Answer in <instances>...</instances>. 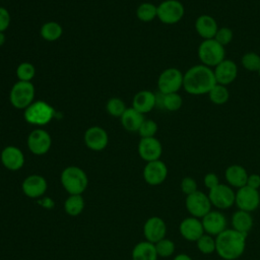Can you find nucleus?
<instances>
[{"mask_svg":"<svg viewBox=\"0 0 260 260\" xmlns=\"http://www.w3.org/2000/svg\"><path fill=\"white\" fill-rule=\"evenodd\" d=\"M154 246H155L157 256L162 257V258L171 257L172 255H174L175 250H176L175 243L168 238H164L160 241L156 242L154 244Z\"/></svg>","mask_w":260,"mask_h":260,"instance_id":"35","label":"nucleus"},{"mask_svg":"<svg viewBox=\"0 0 260 260\" xmlns=\"http://www.w3.org/2000/svg\"><path fill=\"white\" fill-rule=\"evenodd\" d=\"M131 258L132 260H157L158 256L154 244L144 240L133 247Z\"/></svg>","mask_w":260,"mask_h":260,"instance_id":"26","label":"nucleus"},{"mask_svg":"<svg viewBox=\"0 0 260 260\" xmlns=\"http://www.w3.org/2000/svg\"><path fill=\"white\" fill-rule=\"evenodd\" d=\"M0 160L5 169L16 172L23 167L25 157L20 148L14 145H8L1 150Z\"/></svg>","mask_w":260,"mask_h":260,"instance_id":"19","label":"nucleus"},{"mask_svg":"<svg viewBox=\"0 0 260 260\" xmlns=\"http://www.w3.org/2000/svg\"><path fill=\"white\" fill-rule=\"evenodd\" d=\"M84 144L93 151L104 150L109 143V135L107 131L100 126H91L86 129L83 136Z\"/></svg>","mask_w":260,"mask_h":260,"instance_id":"18","label":"nucleus"},{"mask_svg":"<svg viewBox=\"0 0 260 260\" xmlns=\"http://www.w3.org/2000/svg\"><path fill=\"white\" fill-rule=\"evenodd\" d=\"M247 170L241 165H231L224 171V179L229 186L234 189H239L247 184Z\"/></svg>","mask_w":260,"mask_h":260,"instance_id":"23","label":"nucleus"},{"mask_svg":"<svg viewBox=\"0 0 260 260\" xmlns=\"http://www.w3.org/2000/svg\"><path fill=\"white\" fill-rule=\"evenodd\" d=\"M132 107L143 115L151 112L156 107L155 93L147 89L136 92L132 100Z\"/></svg>","mask_w":260,"mask_h":260,"instance_id":"24","label":"nucleus"},{"mask_svg":"<svg viewBox=\"0 0 260 260\" xmlns=\"http://www.w3.org/2000/svg\"><path fill=\"white\" fill-rule=\"evenodd\" d=\"M211 205L218 210H225L235 205L236 191L228 184L219 183L208 192Z\"/></svg>","mask_w":260,"mask_h":260,"instance_id":"9","label":"nucleus"},{"mask_svg":"<svg viewBox=\"0 0 260 260\" xmlns=\"http://www.w3.org/2000/svg\"><path fill=\"white\" fill-rule=\"evenodd\" d=\"M203 183H204V186L210 190L212 188H214L215 186H217L220 182H219V179H218V176L215 174V173H207L204 178H203Z\"/></svg>","mask_w":260,"mask_h":260,"instance_id":"42","label":"nucleus"},{"mask_svg":"<svg viewBox=\"0 0 260 260\" xmlns=\"http://www.w3.org/2000/svg\"><path fill=\"white\" fill-rule=\"evenodd\" d=\"M238 209L253 212L260 205V193L259 190L253 189L247 185L237 189L236 191V201Z\"/></svg>","mask_w":260,"mask_h":260,"instance_id":"12","label":"nucleus"},{"mask_svg":"<svg viewBox=\"0 0 260 260\" xmlns=\"http://www.w3.org/2000/svg\"><path fill=\"white\" fill-rule=\"evenodd\" d=\"M126 105L120 98H112L107 102L106 110L113 117H120L126 110Z\"/></svg>","mask_w":260,"mask_h":260,"instance_id":"37","label":"nucleus"},{"mask_svg":"<svg viewBox=\"0 0 260 260\" xmlns=\"http://www.w3.org/2000/svg\"><path fill=\"white\" fill-rule=\"evenodd\" d=\"M231 223H232V229L244 235H248V233L253 229L254 219L251 212L238 209L233 213L231 218Z\"/></svg>","mask_w":260,"mask_h":260,"instance_id":"25","label":"nucleus"},{"mask_svg":"<svg viewBox=\"0 0 260 260\" xmlns=\"http://www.w3.org/2000/svg\"><path fill=\"white\" fill-rule=\"evenodd\" d=\"M205 234L216 237L228 229V220L225 215L217 210L211 209L206 215L201 218Z\"/></svg>","mask_w":260,"mask_h":260,"instance_id":"17","label":"nucleus"},{"mask_svg":"<svg viewBox=\"0 0 260 260\" xmlns=\"http://www.w3.org/2000/svg\"><path fill=\"white\" fill-rule=\"evenodd\" d=\"M35 91L31 81L18 80L10 89L9 102L15 109L24 110L35 101Z\"/></svg>","mask_w":260,"mask_h":260,"instance_id":"6","label":"nucleus"},{"mask_svg":"<svg viewBox=\"0 0 260 260\" xmlns=\"http://www.w3.org/2000/svg\"><path fill=\"white\" fill-rule=\"evenodd\" d=\"M238 65L232 59H224L217 66L213 68L216 83L221 85H229L233 83L238 76Z\"/></svg>","mask_w":260,"mask_h":260,"instance_id":"21","label":"nucleus"},{"mask_svg":"<svg viewBox=\"0 0 260 260\" xmlns=\"http://www.w3.org/2000/svg\"><path fill=\"white\" fill-rule=\"evenodd\" d=\"M41 37L47 42H55L62 37L63 27L57 21H47L41 26Z\"/></svg>","mask_w":260,"mask_h":260,"instance_id":"30","label":"nucleus"},{"mask_svg":"<svg viewBox=\"0 0 260 260\" xmlns=\"http://www.w3.org/2000/svg\"><path fill=\"white\" fill-rule=\"evenodd\" d=\"M197 56L200 64L213 69L225 59V47L214 39L202 40L197 49Z\"/></svg>","mask_w":260,"mask_h":260,"instance_id":"4","label":"nucleus"},{"mask_svg":"<svg viewBox=\"0 0 260 260\" xmlns=\"http://www.w3.org/2000/svg\"><path fill=\"white\" fill-rule=\"evenodd\" d=\"M180 187H181V191L186 195H190L192 193H194L195 191L198 190V185L197 182L194 178L192 177H184L180 183Z\"/></svg>","mask_w":260,"mask_h":260,"instance_id":"40","label":"nucleus"},{"mask_svg":"<svg viewBox=\"0 0 260 260\" xmlns=\"http://www.w3.org/2000/svg\"><path fill=\"white\" fill-rule=\"evenodd\" d=\"M208 98L209 101L216 105V106H222L224 104H226L230 100V90L228 88V86L225 85H221L216 83L211 90L208 92Z\"/></svg>","mask_w":260,"mask_h":260,"instance_id":"31","label":"nucleus"},{"mask_svg":"<svg viewBox=\"0 0 260 260\" xmlns=\"http://www.w3.org/2000/svg\"><path fill=\"white\" fill-rule=\"evenodd\" d=\"M10 22L11 16L9 11L6 8L0 6V31L4 32L9 27Z\"/></svg>","mask_w":260,"mask_h":260,"instance_id":"41","label":"nucleus"},{"mask_svg":"<svg viewBox=\"0 0 260 260\" xmlns=\"http://www.w3.org/2000/svg\"><path fill=\"white\" fill-rule=\"evenodd\" d=\"M155 98H156V106L169 112H176L180 110L183 105V99L178 92L164 94L158 91L157 93H155Z\"/></svg>","mask_w":260,"mask_h":260,"instance_id":"28","label":"nucleus"},{"mask_svg":"<svg viewBox=\"0 0 260 260\" xmlns=\"http://www.w3.org/2000/svg\"><path fill=\"white\" fill-rule=\"evenodd\" d=\"M26 144L32 154L44 155L52 146V137L47 130L37 128L28 134Z\"/></svg>","mask_w":260,"mask_h":260,"instance_id":"11","label":"nucleus"},{"mask_svg":"<svg viewBox=\"0 0 260 260\" xmlns=\"http://www.w3.org/2000/svg\"><path fill=\"white\" fill-rule=\"evenodd\" d=\"M215 84L213 69L203 64L191 66L184 73L183 88L191 95L208 94Z\"/></svg>","mask_w":260,"mask_h":260,"instance_id":"1","label":"nucleus"},{"mask_svg":"<svg viewBox=\"0 0 260 260\" xmlns=\"http://www.w3.org/2000/svg\"><path fill=\"white\" fill-rule=\"evenodd\" d=\"M158 130L157 123L151 119H144L140 128L138 129V133L141 138L145 137H154Z\"/></svg>","mask_w":260,"mask_h":260,"instance_id":"38","label":"nucleus"},{"mask_svg":"<svg viewBox=\"0 0 260 260\" xmlns=\"http://www.w3.org/2000/svg\"><path fill=\"white\" fill-rule=\"evenodd\" d=\"M55 117L54 108L45 101H34L23 110L24 120L32 125L43 126L50 123Z\"/></svg>","mask_w":260,"mask_h":260,"instance_id":"5","label":"nucleus"},{"mask_svg":"<svg viewBox=\"0 0 260 260\" xmlns=\"http://www.w3.org/2000/svg\"><path fill=\"white\" fill-rule=\"evenodd\" d=\"M214 40H216L220 45H222L223 47L228 46L229 44H231V42L234 39V31L232 28L228 27V26H221L218 27L214 38Z\"/></svg>","mask_w":260,"mask_h":260,"instance_id":"39","label":"nucleus"},{"mask_svg":"<svg viewBox=\"0 0 260 260\" xmlns=\"http://www.w3.org/2000/svg\"><path fill=\"white\" fill-rule=\"evenodd\" d=\"M241 64L249 72H258L260 69V55L255 52H247L242 56Z\"/></svg>","mask_w":260,"mask_h":260,"instance_id":"34","label":"nucleus"},{"mask_svg":"<svg viewBox=\"0 0 260 260\" xmlns=\"http://www.w3.org/2000/svg\"><path fill=\"white\" fill-rule=\"evenodd\" d=\"M184 14V4L179 0H164L157 5V18L165 24L180 22Z\"/></svg>","mask_w":260,"mask_h":260,"instance_id":"7","label":"nucleus"},{"mask_svg":"<svg viewBox=\"0 0 260 260\" xmlns=\"http://www.w3.org/2000/svg\"><path fill=\"white\" fill-rule=\"evenodd\" d=\"M183 80L184 73L176 68L170 67L165 69L157 78V88L158 91L167 94L178 92L181 88H183Z\"/></svg>","mask_w":260,"mask_h":260,"instance_id":"8","label":"nucleus"},{"mask_svg":"<svg viewBox=\"0 0 260 260\" xmlns=\"http://www.w3.org/2000/svg\"><path fill=\"white\" fill-rule=\"evenodd\" d=\"M247 186L259 190L260 188V175L258 174H250L247 179Z\"/></svg>","mask_w":260,"mask_h":260,"instance_id":"43","label":"nucleus"},{"mask_svg":"<svg viewBox=\"0 0 260 260\" xmlns=\"http://www.w3.org/2000/svg\"><path fill=\"white\" fill-rule=\"evenodd\" d=\"M36 75V68L29 62H22L16 68V77L20 81H31Z\"/></svg>","mask_w":260,"mask_h":260,"instance_id":"36","label":"nucleus"},{"mask_svg":"<svg viewBox=\"0 0 260 260\" xmlns=\"http://www.w3.org/2000/svg\"><path fill=\"white\" fill-rule=\"evenodd\" d=\"M137 151L139 156L146 162L160 159L162 154V145L160 141L154 137L141 138L138 142Z\"/></svg>","mask_w":260,"mask_h":260,"instance_id":"16","label":"nucleus"},{"mask_svg":"<svg viewBox=\"0 0 260 260\" xmlns=\"http://www.w3.org/2000/svg\"><path fill=\"white\" fill-rule=\"evenodd\" d=\"M194 26L196 32L202 40L213 39L219 27L215 18L209 14L199 15L195 20Z\"/></svg>","mask_w":260,"mask_h":260,"instance_id":"22","label":"nucleus"},{"mask_svg":"<svg viewBox=\"0 0 260 260\" xmlns=\"http://www.w3.org/2000/svg\"><path fill=\"white\" fill-rule=\"evenodd\" d=\"M167 230L166 221L159 216L148 217L142 228L145 241H148L152 244H155L156 242L166 238Z\"/></svg>","mask_w":260,"mask_h":260,"instance_id":"15","label":"nucleus"},{"mask_svg":"<svg viewBox=\"0 0 260 260\" xmlns=\"http://www.w3.org/2000/svg\"><path fill=\"white\" fill-rule=\"evenodd\" d=\"M258 74H259V76H260V69H259V71H258Z\"/></svg>","mask_w":260,"mask_h":260,"instance_id":"46","label":"nucleus"},{"mask_svg":"<svg viewBox=\"0 0 260 260\" xmlns=\"http://www.w3.org/2000/svg\"><path fill=\"white\" fill-rule=\"evenodd\" d=\"M84 207L85 200L82 195H69L64 201V211L70 216L81 214Z\"/></svg>","mask_w":260,"mask_h":260,"instance_id":"29","label":"nucleus"},{"mask_svg":"<svg viewBox=\"0 0 260 260\" xmlns=\"http://www.w3.org/2000/svg\"><path fill=\"white\" fill-rule=\"evenodd\" d=\"M48 189V183L45 177L37 174L25 177L21 183L22 193L31 199H38L45 195Z\"/></svg>","mask_w":260,"mask_h":260,"instance_id":"14","label":"nucleus"},{"mask_svg":"<svg viewBox=\"0 0 260 260\" xmlns=\"http://www.w3.org/2000/svg\"><path fill=\"white\" fill-rule=\"evenodd\" d=\"M185 206L191 216L200 219L206 215L212 207L208 194H205L200 190H197L194 193L186 196Z\"/></svg>","mask_w":260,"mask_h":260,"instance_id":"10","label":"nucleus"},{"mask_svg":"<svg viewBox=\"0 0 260 260\" xmlns=\"http://www.w3.org/2000/svg\"><path fill=\"white\" fill-rule=\"evenodd\" d=\"M179 233L183 239L189 242H196L203 234H205L200 218L187 216L179 224Z\"/></svg>","mask_w":260,"mask_h":260,"instance_id":"20","label":"nucleus"},{"mask_svg":"<svg viewBox=\"0 0 260 260\" xmlns=\"http://www.w3.org/2000/svg\"><path fill=\"white\" fill-rule=\"evenodd\" d=\"M247 235L234 229H226L215 237V253L223 260H237L246 249Z\"/></svg>","mask_w":260,"mask_h":260,"instance_id":"2","label":"nucleus"},{"mask_svg":"<svg viewBox=\"0 0 260 260\" xmlns=\"http://www.w3.org/2000/svg\"><path fill=\"white\" fill-rule=\"evenodd\" d=\"M60 182L69 195H82L87 188L88 178L81 168L69 166L62 171Z\"/></svg>","mask_w":260,"mask_h":260,"instance_id":"3","label":"nucleus"},{"mask_svg":"<svg viewBox=\"0 0 260 260\" xmlns=\"http://www.w3.org/2000/svg\"><path fill=\"white\" fill-rule=\"evenodd\" d=\"M173 260H193V259L190 255H188L186 253H179L173 258Z\"/></svg>","mask_w":260,"mask_h":260,"instance_id":"44","label":"nucleus"},{"mask_svg":"<svg viewBox=\"0 0 260 260\" xmlns=\"http://www.w3.org/2000/svg\"><path fill=\"white\" fill-rule=\"evenodd\" d=\"M144 115L135 110L133 107L127 108L124 114L121 116V124L124 129L130 132L138 131L142 122L144 121Z\"/></svg>","mask_w":260,"mask_h":260,"instance_id":"27","label":"nucleus"},{"mask_svg":"<svg viewBox=\"0 0 260 260\" xmlns=\"http://www.w3.org/2000/svg\"><path fill=\"white\" fill-rule=\"evenodd\" d=\"M196 247L198 251L203 255H210L215 252V237L208 234H203L196 242Z\"/></svg>","mask_w":260,"mask_h":260,"instance_id":"33","label":"nucleus"},{"mask_svg":"<svg viewBox=\"0 0 260 260\" xmlns=\"http://www.w3.org/2000/svg\"><path fill=\"white\" fill-rule=\"evenodd\" d=\"M168 172L167 165L162 160L156 159L145 164L142 171V177L146 184L150 186H158L166 181Z\"/></svg>","mask_w":260,"mask_h":260,"instance_id":"13","label":"nucleus"},{"mask_svg":"<svg viewBox=\"0 0 260 260\" xmlns=\"http://www.w3.org/2000/svg\"><path fill=\"white\" fill-rule=\"evenodd\" d=\"M136 16L142 22H150L157 17V6L151 2H143L136 9Z\"/></svg>","mask_w":260,"mask_h":260,"instance_id":"32","label":"nucleus"},{"mask_svg":"<svg viewBox=\"0 0 260 260\" xmlns=\"http://www.w3.org/2000/svg\"><path fill=\"white\" fill-rule=\"evenodd\" d=\"M5 43V34L3 31H0V47H2Z\"/></svg>","mask_w":260,"mask_h":260,"instance_id":"45","label":"nucleus"}]
</instances>
